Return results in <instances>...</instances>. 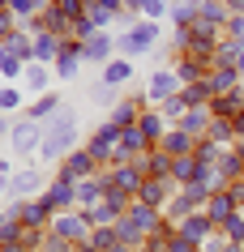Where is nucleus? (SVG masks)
Returning a JSON list of instances; mask_svg holds the SVG:
<instances>
[{
    "label": "nucleus",
    "mask_w": 244,
    "mask_h": 252,
    "mask_svg": "<svg viewBox=\"0 0 244 252\" xmlns=\"http://www.w3.org/2000/svg\"><path fill=\"white\" fill-rule=\"evenodd\" d=\"M77 141V111H56L52 120H47V137H43V158H60L69 146Z\"/></svg>",
    "instance_id": "1"
},
{
    "label": "nucleus",
    "mask_w": 244,
    "mask_h": 252,
    "mask_svg": "<svg viewBox=\"0 0 244 252\" xmlns=\"http://www.w3.org/2000/svg\"><path fill=\"white\" fill-rule=\"evenodd\" d=\"M159 43V22H137V26H129L116 39V52L120 56H137V52H150Z\"/></svg>",
    "instance_id": "2"
},
{
    "label": "nucleus",
    "mask_w": 244,
    "mask_h": 252,
    "mask_svg": "<svg viewBox=\"0 0 244 252\" xmlns=\"http://www.w3.org/2000/svg\"><path fill=\"white\" fill-rule=\"evenodd\" d=\"M90 218L81 210H65V214H56L52 218V235H60V239H69V244H86L90 239Z\"/></svg>",
    "instance_id": "3"
},
{
    "label": "nucleus",
    "mask_w": 244,
    "mask_h": 252,
    "mask_svg": "<svg viewBox=\"0 0 244 252\" xmlns=\"http://www.w3.org/2000/svg\"><path fill=\"white\" fill-rule=\"evenodd\" d=\"M180 90H184V86H180L176 68H154V73H150V86H146V103L150 107H163L167 98H176Z\"/></svg>",
    "instance_id": "4"
},
{
    "label": "nucleus",
    "mask_w": 244,
    "mask_h": 252,
    "mask_svg": "<svg viewBox=\"0 0 244 252\" xmlns=\"http://www.w3.org/2000/svg\"><path fill=\"white\" fill-rule=\"evenodd\" d=\"M116 150H120V128H116V124H103V128H99L95 137H90V146H86V154H90V158L99 162V167H111V154H116Z\"/></svg>",
    "instance_id": "5"
},
{
    "label": "nucleus",
    "mask_w": 244,
    "mask_h": 252,
    "mask_svg": "<svg viewBox=\"0 0 244 252\" xmlns=\"http://www.w3.org/2000/svg\"><path fill=\"white\" fill-rule=\"evenodd\" d=\"M43 137H47V128H43V120H17L13 128H9V141H13L17 154H30V150H39L43 146Z\"/></svg>",
    "instance_id": "6"
},
{
    "label": "nucleus",
    "mask_w": 244,
    "mask_h": 252,
    "mask_svg": "<svg viewBox=\"0 0 244 252\" xmlns=\"http://www.w3.org/2000/svg\"><path fill=\"white\" fill-rule=\"evenodd\" d=\"M95 175H99V162L90 158L86 150H73V154H69V162L60 167V175H56V180H73V184H81V180H95Z\"/></svg>",
    "instance_id": "7"
},
{
    "label": "nucleus",
    "mask_w": 244,
    "mask_h": 252,
    "mask_svg": "<svg viewBox=\"0 0 244 252\" xmlns=\"http://www.w3.org/2000/svg\"><path fill=\"white\" fill-rule=\"evenodd\" d=\"M159 150L167 154V158H193V154H197V137H189L184 128H176V124H172V128H167V137L159 141Z\"/></svg>",
    "instance_id": "8"
},
{
    "label": "nucleus",
    "mask_w": 244,
    "mask_h": 252,
    "mask_svg": "<svg viewBox=\"0 0 244 252\" xmlns=\"http://www.w3.org/2000/svg\"><path fill=\"white\" fill-rule=\"evenodd\" d=\"M214 231H218V226L210 222L206 214H189L184 222H176V235H184L189 244H197V248H202V244H210V235H214Z\"/></svg>",
    "instance_id": "9"
},
{
    "label": "nucleus",
    "mask_w": 244,
    "mask_h": 252,
    "mask_svg": "<svg viewBox=\"0 0 244 252\" xmlns=\"http://www.w3.org/2000/svg\"><path fill=\"white\" fill-rule=\"evenodd\" d=\"M39 201L47 205V210H52V218H56V214H65L69 205L77 201V184H73V180H56V184L47 188V192H43Z\"/></svg>",
    "instance_id": "10"
},
{
    "label": "nucleus",
    "mask_w": 244,
    "mask_h": 252,
    "mask_svg": "<svg viewBox=\"0 0 244 252\" xmlns=\"http://www.w3.org/2000/svg\"><path fill=\"white\" fill-rule=\"evenodd\" d=\"M180 188L172 184V180H146L141 184V192H137V201H146V205H154V210H167V201L176 197Z\"/></svg>",
    "instance_id": "11"
},
{
    "label": "nucleus",
    "mask_w": 244,
    "mask_h": 252,
    "mask_svg": "<svg viewBox=\"0 0 244 252\" xmlns=\"http://www.w3.org/2000/svg\"><path fill=\"white\" fill-rule=\"evenodd\" d=\"M202 214H206V218H210L214 226H223L231 214H240V205H236V197H231L227 188H223V192H210V201H206V210H202Z\"/></svg>",
    "instance_id": "12"
},
{
    "label": "nucleus",
    "mask_w": 244,
    "mask_h": 252,
    "mask_svg": "<svg viewBox=\"0 0 244 252\" xmlns=\"http://www.w3.org/2000/svg\"><path fill=\"white\" fill-rule=\"evenodd\" d=\"M81 43H73V39H65V47H60V56H56V77H65V81H73L77 77V68H81Z\"/></svg>",
    "instance_id": "13"
},
{
    "label": "nucleus",
    "mask_w": 244,
    "mask_h": 252,
    "mask_svg": "<svg viewBox=\"0 0 244 252\" xmlns=\"http://www.w3.org/2000/svg\"><path fill=\"white\" fill-rule=\"evenodd\" d=\"M210 124H214V116H210V107H189V111L180 116V124H176V128H184L189 137H197V141H202V137L210 133Z\"/></svg>",
    "instance_id": "14"
},
{
    "label": "nucleus",
    "mask_w": 244,
    "mask_h": 252,
    "mask_svg": "<svg viewBox=\"0 0 244 252\" xmlns=\"http://www.w3.org/2000/svg\"><path fill=\"white\" fill-rule=\"evenodd\" d=\"M39 188H43V171L39 167H26V171H17L9 180V197H35Z\"/></svg>",
    "instance_id": "15"
},
{
    "label": "nucleus",
    "mask_w": 244,
    "mask_h": 252,
    "mask_svg": "<svg viewBox=\"0 0 244 252\" xmlns=\"http://www.w3.org/2000/svg\"><path fill=\"white\" fill-rule=\"evenodd\" d=\"M81 56H86V60H95V64H111V56H116V39L95 34V39L81 43Z\"/></svg>",
    "instance_id": "16"
},
{
    "label": "nucleus",
    "mask_w": 244,
    "mask_h": 252,
    "mask_svg": "<svg viewBox=\"0 0 244 252\" xmlns=\"http://www.w3.org/2000/svg\"><path fill=\"white\" fill-rule=\"evenodd\" d=\"M137 128H141V137H146L150 146H159L163 137H167V120H163V111H141V120H137Z\"/></svg>",
    "instance_id": "17"
},
{
    "label": "nucleus",
    "mask_w": 244,
    "mask_h": 252,
    "mask_svg": "<svg viewBox=\"0 0 244 252\" xmlns=\"http://www.w3.org/2000/svg\"><path fill=\"white\" fill-rule=\"evenodd\" d=\"M206 81H210V90H214V94H231V90H240V86H244V77L236 73V68H210Z\"/></svg>",
    "instance_id": "18"
},
{
    "label": "nucleus",
    "mask_w": 244,
    "mask_h": 252,
    "mask_svg": "<svg viewBox=\"0 0 244 252\" xmlns=\"http://www.w3.org/2000/svg\"><path fill=\"white\" fill-rule=\"evenodd\" d=\"M0 43H4V56H13V60H30V56H35V39L22 34V30H9Z\"/></svg>",
    "instance_id": "19"
},
{
    "label": "nucleus",
    "mask_w": 244,
    "mask_h": 252,
    "mask_svg": "<svg viewBox=\"0 0 244 252\" xmlns=\"http://www.w3.org/2000/svg\"><path fill=\"white\" fill-rule=\"evenodd\" d=\"M86 244H90L95 252H116V248H120V235H116V226H95Z\"/></svg>",
    "instance_id": "20"
},
{
    "label": "nucleus",
    "mask_w": 244,
    "mask_h": 252,
    "mask_svg": "<svg viewBox=\"0 0 244 252\" xmlns=\"http://www.w3.org/2000/svg\"><path fill=\"white\" fill-rule=\"evenodd\" d=\"M60 47H65V39H56V34H35V60H56L60 56Z\"/></svg>",
    "instance_id": "21"
},
{
    "label": "nucleus",
    "mask_w": 244,
    "mask_h": 252,
    "mask_svg": "<svg viewBox=\"0 0 244 252\" xmlns=\"http://www.w3.org/2000/svg\"><path fill=\"white\" fill-rule=\"evenodd\" d=\"M133 77V64H129V60H111V64H103V86H124V81Z\"/></svg>",
    "instance_id": "22"
},
{
    "label": "nucleus",
    "mask_w": 244,
    "mask_h": 252,
    "mask_svg": "<svg viewBox=\"0 0 244 252\" xmlns=\"http://www.w3.org/2000/svg\"><path fill=\"white\" fill-rule=\"evenodd\" d=\"M180 94H184V103H189V107H210V98H214V90H210V81H193V86H184V90H180Z\"/></svg>",
    "instance_id": "23"
},
{
    "label": "nucleus",
    "mask_w": 244,
    "mask_h": 252,
    "mask_svg": "<svg viewBox=\"0 0 244 252\" xmlns=\"http://www.w3.org/2000/svg\"><path fill=\"white\" fill-rule=\"evenodd\" d=\"M22 77H26V86H30V90H47V81H52L43 64H26V68H22Z\"/></svg>",
    "instance_id": "24"
},
{
    "label": "nucleus",
    "mask_w": 244,
    "mask_h": 252,
    "mask_svg": "<svg viewBox=\"0 0 244 252\" xmlns=\"http://www.w3.org/2000/svg\"><path fill=\"white\" fill-rule=\"evenodd\" d=\"M218 231H223V235H227L231 244H240V248H244V214H231V218H227L223 226H218Z\"/></svg>",
    "instance_id": "25"
},
{
    "label": "nucleus",
    "mask_w": 244,
    "mask_h": 252,
    "mask_svg": "<svg viewBox=\"0 0 244 252\" xmlns=\"http://www.w3.org/2000/svg\"><path fill=\"white\" fill-rule=\"evenodd\" d=\"M56 107H60V98H56V94H43L39 103L30 107V120H47V116L56 111Z\"/></svg>",
    "instance_id": "26"
},
{
    "label": "nucleus",
    "mask_w": 244,
    "mask_h": 252,
    "mask_svg": "<svg viewBox=\"0 0 244 252\" xmlns=\"http://www.w3.org/2000/svg\"><path fill=\"white\" fill-rule=\"evenodd\" d=\"M39 4H43V0H9V13L22 17V22H30V13H35Z\"/></svg>",
    "instance_id": "27"
},
{
    "label": "nucleus",
    "mask_w": 244,
    "mask_h": 252,
    "mask_svg": "<svg viewBox=\"0 0 244 252\" xmlns=\"http://www.w3.org/2000/svg\"><path fill=\"white\" fill-rule=\"evenodd\" d=\"M167 17V0H146V22H159Z\"/></svg>",
    "instance_id": "28"
},
{
    "label": "nucleus",
    "mask_w": 244,
    "mask_h": 252,
    "mask_svg": "<svg viewBox=\"0 0 244 252\" xmlns=\"http://www.w3.org/2000/svg\"><path fill=\"white\" fill-rule=\"evenodd\" d=\"M223 34H227V39H236V43H244V17H231Z\"/></svg>",
    "instance_id": "29"
},
{
    "label": "nucleus",
    "mask_w": 244,
    "mask_h": 252,
    "mask_svg": "<svg viewBox=\"0 0 244 252\" xmlns=\"http://www.w3.org/2000/svg\"><path fill=\"white\" fill-rule=\"evenodd\" d=\"M22 60H13V56H4V60H0V73H4V77H17V73H22Z\"/></svg>",
    "instance_id": "30"
},
{
    "label": "nucleus",
    "mask_w": 244,
    "mask_h": 252,
    "mask_svg": "<svg viewBox=\"0 0 244 252\" xmlns=\"http://www.w3.org/2000/svg\"><path fill=\"white\" fill-rule=\"evenodd\" d=\"M17 103H22V98H17V90H0V111H13Z\"/></svg>",
    "instance_id": "31"
},
{
    "label": "nucleus",
    "mask_w": 244,
    "mask_h": 252,
    "mask_svg": "<svg viewBox=\"0 0 244 252\" xmlns=\"http://www.w3.org/2000/svg\"><path fill=\"white\" fill-rule=\"evenodd\" d=\"M227 192H231V197H236V205H240V210H244V180H236V184H227Z\"/></svg>",
    "instance_id": "32"
},
{
    "label": "nucleus",
    "mask_w": 244,
    "mask_h": 252,
    "mask_svg": "<svg viewBox=\"0 0 244 252\" xmlns=\"http://www.w3.org/2000/svg\"><path fill=\"white\" fill-rule=\"evenodd\" d=\"M9 26H13V13H9V9H0V39L9 34Z\"/></svg>",
    "instance_id": "33"
},
{
    "label": "nucleus",
    "mask_w": 244,
    "mask_h": 252,
    "mask_svg": "<svg viewBox=\"0 0 244 252\" xmlns=\"http://www.w3.org/2000/svg\"><path fill=\"white\" fill-rule=\"evenodd\" d=\"M223 4H227L231 17H244V0H223Z\"/></svg>",
    "instance_id": "34"
},
{
    "label": "nucleus",
    "mask_w": 244,
    "mask_h": 252,
    "mask_svg": "<svg viewBox=\"0 0 244 252\" xmlns=\"http://www.w3.org/2000/svg\"><path fill=\"white\" fill-rule=\"evenodd\" d=\"M124 13H146V0H124Z\"/></svg>",
    "instance_id": "35"
},
{
    "label": "nucleus",
    "mask_w": 244,
    "mask_h": 252,
    "mask_svg": "<svg viewBox=\"0 0 244 252\" xmlns=\"http://www.w3.org/2000/svg\"><path fill=\"white\" fill-rule=\"evenodd\" d=\"M9 128H13V124H9V120H4V116H0V137H4V133H9Z\"/></svg>",
    "instance_id": "36"
},
{
    "label": "nucleus",
    "mask_w": 244,
    "mask_h": 252,
    "mask_svg": "<svg viewBox=\"0 0 244 252\" xmlns=\"http://www.w3.org/2000/svg\"><path fill=\"white\" fill-rule=\"evenodd\" d=\"M4 192H9V184H0V197H4Z\"/></svg>",
    "instance_id": "37"
},
{
    "label": "nucleus",
    "mask_w": 244,
    "mask_h": 252,
    "mask_svg": "<svg viewBox=\"0 0 244 252\" xmlns=\"http://www.w3.org/2000/svg\"><path fill=\"white\" fill-rule=\"evenodd\" d=\"M172 4H180V0H167V9H172Z\"/></svg>",
    "instance_id": "38"
}]
</instances>
